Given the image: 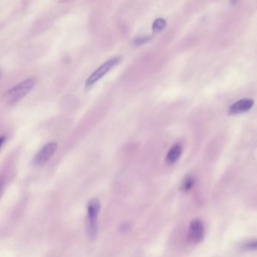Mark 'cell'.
Wrapping results in <instances>:
<instances>
[{
    "instance_id": "cell-1",
    "label": "cell",
    "mask_w": 257,
    "mask_h": 257,
    "mask_svg": "<svg viewBox=\"0 0 257 257\" xmlns=\"http://www.w3.org/2000/svg\"><path fill=\"white\" fill-rule=\"evenodd\" d=\"M34 85H35V80L34 79H27L20 82L6 92L4 96L5 101L8 104H15L18 102L30 93V91L34 87Z\"/></svg>"
},
{
    "instance_id": "cell-2",
    "label": "cell",
    "mask_w": 257,
    "mask_h": 257,
    "mask_svg": "<svg viewBox=\"0 0 257 257\" xmlns=\"http://www.w3.org/2000/svg\"><path fill=\"white\" fill-rule=\"evenodd\" d=\"M100 210V202L93 199L88 204L87 233L89 239H94L97 234V217Z\"/></svg>"
},
{
    "instance_id": "cell-3",
    "label": "cell",
    "mask_w": 257,
    "mask_h": 257,
    "mask_svg": "<svg viewBox=\"0 0 257 257\" xmlns=\"http://www.w3.org/2000/svg\"><path fill=\"white\" fill-rule=\"evenodd\" d=\"M120 56H115V57H111L107 61L104 62L102 65H100L97 70L88 78L87 81L85 82V88L89 89L93 86V84L96 83L99 79H101L109 70L116 65L120 61Z\"/></svg>"
},
{
    "instance_id": "cell-4",
    "label": "cell",
    "mask_w": 257,
    "mask_h": 257,
    "mask_svg": "<svg viewBox=\"0 0 257 257\" xmlns=\"http://www.w3.org/2000/svg\"><path fill=\"white\" fill-rule=\"evenodd\" d=\"M57 144L55 142L48 143L41 148L34 159V163L37 166H42L50 159L57 151Z\"/></svg>"
},
{
    "instance_id": "cell-5",
    "label": "cell",
    "mask_w": 257,
    "mask_h": 257,
    "mask_svg": "<svg viewBox=\"0 0 257 257\" xmlns=\"http://www.w3.org/2000/svg\"><path fill=\"white\" fill-rule=\"evenodd\" d=\"M204 236V224L200 220H194L189 225L188 239L193 244H199Z\"/></svg>"
},
{
    "instance_id": "cell-6",
    "label": "cell",
    "mask_w": 257,
    "mask_h": 257,
    "mask_svg": "<svg viewBox=\"0 0 257 257\" xmlns=\"http://www.w3.org/2000/svg\"><path fill=\"white\" fill-rule=\"evenodd\" d=\"M254 100L251 98H243L236 101L229 107V112L232 114L246 112L252 108Z\"/></svg>"
},
{
    "instance_id": "cell-7",
    "label": "cell",
    "mask_w": 257,
    "mask_h": 257,
    "mask_svg": "<svg viewBox=\"0 0 257 257\" xmlns=\"http://www.w3.org/2000/svg\"><path fill=\"white\" fill-rule=\"evenodd\" d=\"M181 153H182V147H181V144H175L170 148V150L167 152V156H166V162L169 165L175 163L181 156Z\"/></svg>"
},
{
    "instance_id": "cell-8",
    "label": "cell",
    "mask_w": 257,
    "mask_h": 257,
    "mask_svg": "<svg viewBox=\"0 0 257 257\" xmlns=\"http://www.w3.org/2000/svg\"><path fill=\"white\" fill-rule=\"evenodd\" d=\"M195 185V179L192 177H185L184 182H183L182 185H181V190L184 192H189L192 187Z\"/></svg>"
},
{
    "instance_id": "cell-9",
    "label": "cell",
    "mask_w": 257,
    "mask_h": 257,
    "mask_svg": "<svg viewBox=\"0 0 257 257\" xmlns=\"http://www.w3.org/2000/svg\"><path fill=\"white\" fill-rule=\"evenodd\" d=\"M166 26V21L165 19L162 18H159L155 19L152 23V29L154 31H160L163 30Z\"/></svg>"
},
{
    "instance_id": "cell-10",
    "label": "cell",
    "mask_w": 257,
    "mask_h": 257,
    "mask_svg": "<svg viewBox=\"0 0 257 257\" xmlns=\"http://www.w3.org/2000/svg\"><path fill=\"white\" fill-rule=\"evenodd\" d=\"M149 38H150V36H138L134 38V43L135 45L145 43L147 41L149 40Z\"/></svg>"
},
{
    "instance_id": "cell-11",
    "label": "cell",
    "mask_w": 257,
    "mask_h": 257,
    "mask_svg": "<svg viewBox=\"0 0 257 257\" xmlns=\"http://www.w3.org/2000/svg\"><path fill=\"white\" fill-rule=\"evenodd\" d=\"M257 243L255 240L247 241L245 244H243V248L247 251H255L257 249Z\"/></svg>"
},
{
    "instance_id": "cell-12",
    "label": "cell",
    "mask_w": 257,
    "mask_h": 257,
    "mask_svg": "<svg viewBox=\"0 0 257 257\" xmlns=\"http://www.w3.org/2000/svg\"><path fill=\"white\" fill-rule=\"evenodd\" d=\"M4 185H5V180H4L3 177H0V198H1L2 192H3Z\"/></svg>"
},
{
    "instance_id": "cell-13",
    "label": "cell",
    "mask_w": 257,
    "mask_h": 257,
    "mask_svg": "<svg viewBox=\"0 0 257 257\" xmlns=\"http://www.w3.org/2000/svg\"><path fill=\"white\" fill-rule=\"evenodd\" d=\"M5 137H0V149H1V147H2V145H3L4 143H5Z\"/></svg>"
}]
</instances>
